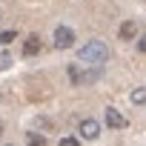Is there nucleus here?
<instances>
[{
    "instance_id": "13",
    "label": "nucleus",
    "mask_w": 146,
    "mask_h": 146,
    "mask_svg": "<svg viewBox=\"0 0 146 146\" xmlns=\"http://www.w3.org/2000/svg\"><path fill=\"white\" fill-rule=\"evenodd\" d=\"M137 49H140V52H143V54H146V35H143V37H140V40H137Z\"/></svg>"
},
{
    "instance_id": "1",
    "label": "nucleus",
    "mask_w": 146,
    "mask_h": 146,
    "mask_svg": "<svg viewBox=\"0 0 146 146\" xmlns=\"http://www.w3.org/2000/svg\"><path fill=\"white\" fill-rule=\"evenodd\" d=\"M78 57L83 60V63H106L109 60V46L103 43V40H89L86 46H80L78 49Z\"/></svg>"
},
{
    "instance_id": "5",
    "label": "nucleus",
    "mask_w": 146,
    "mask_h": 146,
    "mask_svg": "<svg viewBox=\"0 0 146 146\" xmlns=\"http://www.w3.org/2000/svg\"><path fill=\"white\" fill-rule=\"evenodd\" d=\"M100 78H103L100 63H95V69H89V72H80V80H78V86H92V83H98Z\"/></svg>"
},
{
    "instance_id": "6",
    "label": "nucleus",
    "mask_w": 146,
    "mask_h": 146,
    "mask_svg": "<svg viewBox=\"0 0 146 146\" xmlns=\"http://www.w3.org/2000/svg\"><path fill=\"white\" fill-rule=\"evenodd\" d=\"M37 52H40V37H37V35L26 37V43H23V54L32 57V54H37Z\"/></svg>"
},
{
    "instance_id": "2",
    "label": "nucleus",
    "mask_w": 146,
    "mask_h": 146,
    "mask_svg": "<svg viewBox=\"0 0 146 146\" xmlns=\"http://www.w3.org/2000/svg\"><path fill=\"white\" fill-rule=\"evenodd\" d=\"M54 46L57 49H72L75 46V32H72L69 26H57L54 29Z\"/></svg>"
},
{
    "instance_id": "14",
    "label": "nucleus",
    "mask_w": 146,
    "mask_h": 146,
    "mask_svg": "<svg viewBox=\"0 0 146 146\" xmlns=\"http://www.w3.org/2000/svg\"><path fill=\"white\" fill-rule=\"evenodd\" d=\"M0 132H3V123H0Z\"/></svg>"
},
{
    "instance_id": "9",
    "label": "nucleus",
    "mask_w": 146,
    "mask_h": 146,
    "mask_svg": "<svg viewBox=\"0 0 146 146\" xmlns=\"http://www.w3.org/2000/svg\"><path fill=\"white\" fill-rule=\"evenodd\" d=\"M66 72H69V80H72V83L78 86V80H80V66H75V63H72V66H69Z\"/></svg>"
},
{
    "instance_id": "11",
    "label": "nucleus",
    "mask_w": 146,
    "mask_h": 146,
    "mask_svg": "<svg viewBox=\"0 0 146 146\" xmlns=\"http://www.w3.org/2000/svg\"><path fill=\"white\" fill-rule=\"evenodd\" d=\"M26 140H29V143H40V146L46 143V137H43V135H37V132H29V135H26Z\"/></svg>"
},
{
    "instance_id": "12",
    "label": "nucleus",
    "mask_w": 146,
    "mask_h": 146,
    "mask_svg": "<svg viewBox=\"0 0 146 146\" xmlns=\"http://www.w3.org/2000/svg\"><path fill=\"white\" fill-rule=\"evenodd\" d=\"M60 146H78V137H60Z\"/></svg>"
},
{
    "instance_id": "8",
    "label": "nucleus",
    "mask_w": 146,
    "mask_h": 146,
    "mask_svg": "<svg viewBox=\"0 0 146 146\" xmlns=\"http://www.w3.org/2000/svg\"><path fill=\"white\" fill-rule=\"evenodd\" d=\"M129 100H132L135 106H143V103H146V86H137V89L129 95Z\"/></svg>"
},
{
    "instance_id": "7",
    "label": "nucleus",
    "mask_w": 146,
    "mask_h": 146,
    "mask_svg": "<svg viewBox=\"0 0 146 146\" xmlns=\"http://www.w3.org/2000/svg\"><path fill=\"white\" fill-rule=\"evenodd\" d=\"M135 35H137V23H135V20H126V23L120 26V40H132Z\"/></svg>"
},
{
    "instance_id": "4",
    "label": "nucleus",
    "mask_w": 146,
    "mask_h": 146,
    "mask_svg": "<svg viewBox=\"0 0 146 146\" xmlns=\"http://www.w3.org/2000/svg\"><path fill=\"white\" fill-rule=\"evenodd\" d=\"M103 117H106V126H109V129H126V123H129V120H126L117 109H112V106L106 109V115H103Z\"/></svg>"
},
{
    "instance_id": "10",
    "label": "nucleus",
    "mask_w": 146,
    "mask_h": 146,
    "mask_svg": "<svg viewBox=\"0 0 146 146\" xmlns=\"http://www.w3.org/2000/svg\"><path fill=\"white\" fill-rule=\"evenodd\" d=\"M15 37H17V32H0V43H3V46H9Z\"/></svg>"
},
{
    "instance_id": "3",
    "label": "nucleus",
    "mask_w": 146,
    "mask_h": 146,
    "mask_svg": "<svg viewBox=\"0 0 146 146\" xmlns=\"http://www.w3.org/2000/svg\"><path fill=\"white\" fill-rule=\"evenodd\" d=\"M98 135H100V126H98V120H95V117L80 120V137H83V140H95Z\"/></svg>"
}]
</instances>
